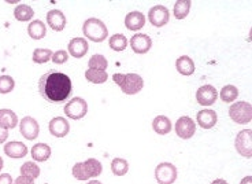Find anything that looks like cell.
<instances>
[{
  "label": "cell",
  "instance_id": "1",
  "mask_svg": "<svg viewBox=\"0 0 252 184\" xmlns=\"http://www.w3.org/2000/svg\"><path fill=\"white\" fill-rule=\"evenodd\" d=\"M38 89L40 94L45 101L52 103H61L66 101L71 94V80L67 74L62 72H54L50 70L38 81Z\"/></svg>",
  "mask_w": 252,
  "mask_h": 184
},
{
  "label": "cell",
  "instance_id": "2",
  "mask_svg": "<svg viewBox=\"0 0 252 184\" xmlns=\"http://www.w3.org/2000/svg\"><path fill=\"white\" fill-rule=\"evenodd\" d=\"M113 80L126 95H136L144 87V80L137 73H127V74L115 73Z\"/></svg>",
  "mask_w": 252,
  "mask_h": 184
},
{
  "label": "cell",
  "instance_id": "3",
  "mask_svg": "<svg viewBox=\"0 0 252 184\" xmlns=\"http://www.w3.org/2000/svg\"><path fill=\"white\" fill-rule=\"evenodd\" d=\"M82 32L89 41H94V43H101L108 36L107 26L99 18L87 19L82 25Z\"/></svg>",
  "mask_w": 252,
  "mask_h": 184
},
{
  "label": "cell",
  "instance_id": "4",
  "mask_svg": "<svg viewBox=\"0 0 252 184\" xmlns=\"http://www.w3.org/2000/svg\"><path fill=\"white\" fill-rule=\"evenodd\" d=\"M230 118L240 125H246L252 120V105L250 102H236L229 108Z\"/></svg>",
  "mask_w": 252,
  "mask_h": 184
},
{
  "label": "cell",
  "instance_id": "5",
  "mask_svg": "<svg viewBox=\"0 0 252 184\" xmlns=\"http://www.w3.org/2000/svg\"><path fill=\"white\" fill-rule=\"evenodd\" d=\"M236 151L239 152L241 157L251 158L252 157V131L251 129H241L236 140H234Z\"/></svg>",
  "mask_w": 252,
  "mask_h": 184
},
{
  "label": "cell",
  "instance_id": "6",
  "mask_svg": "<svg viewBox=\"0 0 252 184\" xmlns=\"http://www.w3.org/2000/svg\"><path fill=\"white\" fill-rule=\"evenodd\" d=\"M88 113V103L82 98H73L64 106V114L71 120H81Z\"/></svg>",
  "mask_w": 252,
  "mask_h": 184
},
{
  "label": "cell",
  "instance_id": "7",
  "mask_svg": "<svg viewBox=\"0 0 252 184\" xmlns=\"http://www.w3.org/2000/svg\"><path fill=\"white\" fill-rule=\"evenodd\" d=\"M155 179L159 184H173L177 179V168L170 162H162L155 168Z\"/></svg>",
  "mask_w": 252,
  "mask_h": 184
},
{
  "label": "cell",
  "instance_id": "8",
  "mask_svg": "<svg viewBox=\"0 0 252 184\" xmlns=\"http://www.w3.org/2000/svg\"><path fill=\"white\" fill-rule=\"evenodd\" d=\"M196 132V122L188 115L180 117L176 122V134L181 139H190Z\"/></svg>",
  "mask_w": 252,
  "mask_h": 184
},
{
  "label": "cell",
  "instance_id": "9",
  "mask_svg": "<svg viewBox=\"0 0 252 184\" xmlns=\"http://www.w3.org/2000/svg\"><path fill=\"white\" fill-rule=\"evenodd\" d=\"M19 132L28 140L37 139L38 134H40V125L36 118L28 115V117H24L19 122Z\"/></svg>",
  "mask_w": 252,
  "mask_h": 184
},
{
  "label": "cell",
  "instance_id": "10",
  "mask_svg": "<svg viewBox=\"0 0 252 184\" xmlns=\"http://www.w3.org/2000/svg\"><path fill=\"white\" fill-rule=\"evenodd\" d=\"M148 19H150L151 25L157 26V28H162L169 22L170 13L164 6H154L152 8H150Z\"/></svg>",
  "mask_w": 252,
  "mask_h": 184
},
{
  "label": "cell",
  "instance_id": "11",
  "mask_svg": "<svg viewBox=\"0 0 252 184\" xmlns=\"http://www.w3.org/2000/svg\"><path fill=\"white\" fill-rule=\"evenodd\" d=\"M218 98V91L213 85H202L196 92V101L202 106H211L214 105Z\"/></svg>",
  "mask_w": 252,
  "mask_h": 184
},
{
  "label": "cell",
  "instance_id": "12",
  "mask_svg": "<svg viewBox=\"0 0 252 184\" xmlns=\"http://www.w3.org/2000/svg\"><path fill=\"white\" fill-rule=\"evenodd\" d=\"M130 47H132L133 52H136V54H147L151 50L152 40L145 33H136L130 40Z\"/></svg>",
  "mask_w": 252,
  "mask_h": 184
},
{
  "label": "cell",
  "instance_id": "13",
  "mask_svg": "<svg viewBox=\"0 0 252 184\" xmlns=\"http://www.w3.org/2000/svg\"><path fill=\"white\" fill-rule=\"evenodd\" d=\"M50 132L55 138H64L70 132L69 121L63 117H55L50 121Z\"/></svg>",
  "mask_w": 252,
  "mask_h": 184
},
{
  "label": "cell",
  "instance_id": "14",
  "mask_svg": "<svg viewBox=\"0 0 252 184\" xmlns=\"http://www.w3.org/2000/svg\"><path fill=\"white\" fill-rule=\"evenodd\" d=\"M47 22H48V25L51 26L52 31L61 32L66 28L67 19H66V15L61 10H50L48 14H47Z\"/></svg>",
  "mask_w": 252,
  "mask_h": 184
},
{
  "label": "cell",
  "instance_id": "15",
  "mask_svg": "<svg viewBox=\"0 0 252 184\" xmlns=\"http://www.w3.org/2000/svg\"><path fill=\"white\" fill-rule=\"evenodd\" d=\"M4 152H6L7 157H10V158H24L28 154V147L22 142L11 140V142H7L6 145H4Z\"/></svg>",
  "mask_w": 252,
  "mask_h": 184
},
{
  "label": "cell",
  "instance_id": "16",
  "mask_svg": "<svg viewBox=\"0 0 252 184\" xmlns=\"http://www.w3.org/2000/svg\"><path fill=\"white\" fill-rule=\"evenodd\" d=\"M197 124L203 128V129H211L217 124L218 121V117H217V113L211 109H203L197 113Z\"/></svg>",
  "mask_w": 252,
  "mask_h": 184
},
{
  "label": "cell",
  "instance_id": "17",
  "mask_svg": "<svg viewBox=\"0 0 252 184\" xmlns=\"http://www.w3.org/2000/svg\"><path fill=\"white\" fill-rule=\"evenodd\" d=\"M88 41L82 37H76L73 38L69 43V52L71 57L74 58H82L85 57V54L88 52Z\"/></svg>",
  "mask_w": 252,
  "mask_h": 184
},
{
  "label": "cell",
  "instance_id": "18",
  "mask_svg": "<svg viewBox=\"0 0 252 184\" xmlns=\"http://www.w3.org/2000/svg\"><path fill=\"white\" fill-rule=\"evenodd\" d=\"M144 25L145 17L140 11H132L125 17V26L129 31H140Z\"/></svg>",
  "mask_w": 252,
  "mask_h": 184
},
{
  "label": "cell",
  "instance_id": "19",
  "mask_svg": "<svg viewBox=\"0 0 252 184\" xmlns=\"http://www.w3.org/2000/svg\"><path fill=\"white\" fill-rule=\"evenodd\" d=\"M176 68L183 76H192L195 73L196 66L193 59L188 55H183L176 61Z\"/></svg>",
  "mask_w": 252,
  "mask_h": 184
},
{
  "label": "cell",
  "instance_id": "20",
  "mask_svg": "<svg viewBox=\"0 0 252 184\" xmlns=\"http://www.w3.org/2000/svg\"><path fill=\"white\" fill-rule=\"evenodd\" d=\"M28 35L33 40H41L47 35V26L43 21L40 19H33L31 24L28 25Z\"/></svg>",
  "mask_w": 252,
  "mask_h": 184
},
{
  "label": "cell",
  "instance_id": "21",
  "mask_svg": "<svg viewBox=\"0 0 252 184\" xmlns=\"http://www.w3.org/2000/svg\"><path fill=\"white\" fill-rule=\"evenodd\" d=\"M18 125V117L10 109H0V127L13 129Z\"/></svg>",
  "mask_w": 252,
  "mask_h": 184
},
{
  "label": "cell",
  "instance_id": "22",
  "mask_svg": "<svg viewBox=\"0 0 252 184\" xmlns=\"http://www.w3.org/2000/svg\"><path fill=\"white\" fill-rule=\"evenodd\" d=\"M31 154L36 162H45L51 157V147L47 143H36L32 147Z\"/></svg>",
  "mask_w": 252,
  "mask_h": 184
},
{
  "label": "cell",
  "instance_id": "23",
  "mask_svg": "<svg viewBox=\"0 0 252 184\" xmlns=\"http://www.w3.org/2000/svg\"><path fill=\"white\" fill-rule=\"evenodd\" d=\"M171 121L166 115H158L152 121V129L159 135H167L171 131Z\"/></svg>",
  "mask_w": 252,
  "mask_h": 184
},
{
  "label": "cell",
  "instance_id": "24",
  "mask_svg": "<svg viewBox=\"0 0 252 184\" xmlns=\"http://www.w3.org/2000/svg\"><path fill=\"white\" fill-rule=\"evenodd\" d=\"M14 17L19 22H26V21H31L34 17V11L31 6L28 4H18L14 10Z\"/></svg>",
  "mask_w": 252,
  "mask_h": 184
},
{
  "label": "cell",
  "instance_id": "25",
  "mask_svg": "<svg viewBox=\"0 0 252 184\" xmlns=\"http://www.w3.org/2000/svg\"><path fill=\"white\" fill-rule=\"evenodd\" d=\"M85 78L92 84H103L108 80V74L103 70L97 69H87L85 72Z\"/></svg>",
  "mask_w": 252,
  "mask_h": 184
},
{
  "label": "cell",
  "instance_id": "26",
  "mask_svg": "<svg viewBox=\"0 0 252 184\" xmlns=\"http://www.w3.org/2000/svg\"><path fill=\"white\" fill-rule=\"evenodd\" d=\"M190 6H192V1L190 0H178L174 4L173 8V13L176 19H184L190 11Z\"/></svg>",
  "mask_w": 252,
  "mask_h": 184
},
{
  "label": "cell",
  "instance_id": "27",
  "mask_svg": "<svg viewBox=\"0 0 252 184\" xmlns=\"http://www.w3.org/2000/svg\"><path fill=\"white\" fill-rule=\"evenodd\" d=\"M129 44V41H127V38L124 36V35H121V33H115L111 37H110V41H108V45H110V48L114 51H117V52H121V51H124Z\"/></svg>",
  "mask_w": 252,
  "mask_h": 184
},
{
  "label": "cell",
  "instance_id": "28",
  "mask_svg": "<svg viewBox=\"0 0 252 184\" xmlns=\"http://www.w3.org/2000/svg\"><path fill=\"white\" fill-rule=\"evenodd\" d=\"M84 166L88 172L89 178H97L99 175H101L103 172V165L100 161H97L96 158H89L87 161H84Z\"/></svg>",
  "mask_w": 252,
  "mask_h": 184
},
{
  "label": "cell",
  "instance_id": "29",
  "mask_svg": "<svg viewBox=\"0 0 252 184\" xmlns=\"http://www.w3.org/2000/svg\"><path fill=\"white\" fill-rule=\"evenodd\" d=\"M111 171L115 176H125L129 171V164L124 158H114L111 162Z\"/></svg>",
  "mask_w": 252,
  "mask_h": 184
},
{
  "label": "cell",
  "instance_id": "30",
  "mask_svg": "<svg viewBox=\"0 0 252 184\" xmlns=\"http://www.w3.org/2000/svg\"><path fill=\"white\" fill-rule=\"evenodd\" d=\"M220 95L222 101L226 102V103H230V102H234L237 99L239 89H237V87H234V85H225L223 88L220 89Z\"/></svg>",
  "mask_w": 252,
  "mask_h": 184
},
{
  "label": "cell",
  "instance_id": "31",
  "mask_svg": "<svg viewBox=\"0 0 252 184\" xmlns=\"http://www.w3.org/2000/svg\"><path fill=\"white\" fill-rule=\"evenodd\" d=\"M52 51L48 48H36L33 51V62L34 64H47L52 58Z\"/></svg>",
  "mask_w": 252,
  "mask_h": 184
},
{
  "label": "cell",
  "instance_id": "32",
  "mask_svg": "<svg viewBox=\"0 0 252 184\" xmlns=\"http://www.w3.org/2000/svg\"><path fill=\"white\" fill-rule=\"evenodd\" d=\"M89 69H97V70H103L106 72L108 66L107 59L104 55H100V54H96V55H92L91 59H89Z\"/></svg>",
  "mask_w": 252,
  "mask_h": 184
},
{
  "label": "cell",
  "instance_id": "33",
  "mask_svg": "<svg viewBox=\"0 0 252 184\" xmlns=\"http://www.w3.org/2000/svg\"><path fill=\"white\" fill-rule=\"evenodd\" d=\"M21 175L24 176H29L32 179H37L40 176V168L36 162H25L24 165L21 166Z\"/></svg>",
  "mask_w": 252,
  "mask_h": 184
},
{
  "label": "cell",
  "instance_id": "34",
  "mask_svg": "<svg viewBox=\"0 0 252 184\" xmlns=\"http://www.w3.org/2000/svg\"><path fill=\"white\" fill-rule=\"evenodd\" d=\"M15 87V81L11 76H0V94H10Z\"/></svg>",
  "mask_w": 252,
  "mask_h": 184
},
{
  "label": "cell",
  "instance_id": "35",
  "mask_svg": "<svg viewBox=\"0 0 252 184\" xmlns=\"http://www.w3.org/2000/svg\"><path fill=\"white\" fill-rule=\"evenodd\" d=\"M73 176L77 179V180H88L89 175L87 169H85V166H84V162H78L76 165L73 166Z\"/></svg>",
  "mask_w": 252,
  "mask_h": 184
},
{
  "label": "cell",
  "instance_id": "36",
  "mask_svg": "<svg viewBox=\"0 0 252 184\" xmlns=\"http://www.w3.org/2000/svg\"><path fill=\"white\" fill-rule=\"evenodd\" d=\"M52 62L57 65H62V64H66L67 62V59H69V52L64 50H59L57 52H54L52 54Z\"/></svg>",
  "mask_w": 252,
  "mask_h": 184
},
{
  "label": "cell",
  "instance_id": "37",
  "mask_svg": "<svg viewBox=\"0 0 252 184\" xmlns=\"http://www.w3.org/2000/svg\"><path fill=\"white\" fill-rule=\"evenodd\" d=\"M14 184H34V179L21 175V176H18V178L14 180Z\"/></svg>",
  "mask_w": 252,
  "mask_h": 184
},
{
  "label": "cell",
  "instance_id": "38",
  "mask_svg": "<svg viewBox=\"0 0 252 184\" xmlns=\"http://www.w3.org/2000/svg\"><path fill=\"white\" fill-rule=\"evenodd\" d=\"M0 184H14V180L10 173H0Z\"/></svg>",
  "mask_w": 252,
  "mask_h": 184
},
{
  "label": "cell",
  "instance_id": "39",
  "mask_svg": "<svg viewBox=\"0 0 252 184\" xmlns=\"http://www.w3.org/2000/svg\"><path fill=\"white\" fill-rule=\"evenodd\" d=\"M7 139H8V129L0 127V145L4 143Z\"/></svg>",
  "mask_w": 252,
  "mask_h": 184
},
{
  "label": "cell",
  "instance_id": "40",
  "mask_svg": "<svg viewBox=\"0 0 252 184\" xmlns=\"http://www.w3.org/2000/svg\"><path fill=\"white\" fill-rule=\"evenodd\" d=\"M240 184H252V176H246L240 182Z\"/></svg>",
  "mask_w": 252,
  "mask_h": 184
},
{
  "label": "cell",
  "instance_id": "41",
  "mask_svg": "<svg viewBox=\"0 0 252 184\" xmlns=\"http://www.w3.org/2000/svg\"><path fill=\"white\" fill-rule=\"evenodd\" d=\"M211 184H229V183H227L226 180H223V179H215L214 182H213Z\"/></svg>",
  "mask_w": 252,
  "mask_h": 184
},
{
  "label": "cell",
  "instance_id": "42",
  "mask_svg": "<svg viewBox=\"0 0 252 184\" xmlns=\"http://www.w3.org/2000/svg\"><path fill=\"white\" fill-rule=\"evenodd\" d=\"M87 184H103L101 182H99V180H91V182H88Z\"/></svg>",
  "mask_w": 252,
  "mask_h": 184
},
{
  "label": "cell",
  "instance_id": "43",
  "mask_svg": "<svg viewBox=\"0 0 252 184\" xmlns=\"http://www.w3.org/2000/svg\"><path fill=\"white\" fill-rule=\"evenodd\" d=\"M3 166H4V161H3V158L0 157V172H1V169H3Z\"/></svg>",
  "mask_w": 252,
  "mask_h": 184
}]
</instances>
